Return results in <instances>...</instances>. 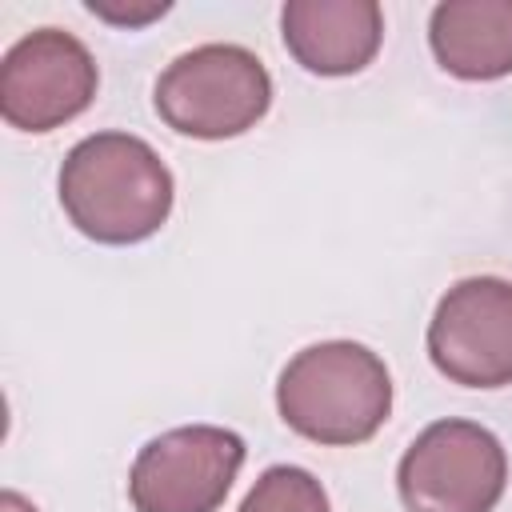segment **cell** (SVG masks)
<instances>
[{"label":"cell","instance_id":"6da1fadb","mask_svg":"<svg viewBox=\"0 0 512 512\" xmlns=\"http://www.w3.org/2000/svg\"><path fill=\"white\" fill-rule=\"evenodd\" d=\"M172 172L132 132L84 136L60 164V208L96 244H140L172 212Z\"/></svg>","mask_w":512,"mask_h":512},{"label":"cell","instance_id":"7a4b0ae2","mask_svg":"<svg viewBox=\"0 0 512 512\" xmlns=\"http://www.w3.org/2000/svg\"><path fill=\"white\" fill-rule=\"evenodd\" d=\"M280 420L328 448H352L380 432L392 412L384 360L356 340H324L296 352L276 380Z\"/></svg>","mask_w":512,"mask_h":512},{"label":"cell","instance_id":"3957f363","mask_svg":"<svg viewBox=\"0 0 512 512\" xmlns=\"http://www.w3.org/2000/svg\"><path fill=\"white\" fill-rule=\"evenodd\" d=\"M152 104L180 136L228 140L268 112L272 76L264 60L240 44H200L160 72Z\"/></svg>","mask_w":512,"mask_h":512},{"label":"cell","instance_id":"277c9868","mask_svg":"<svg viewBox=\"0 0 512 512\" xmlns=\"http://www.w3.org/2000/svg\"><path fill=\"white\" fill-rule=\"evenodd\" d=\"M504 484V444L472 420L428 424L396 468V488L408 512H492Z\"/></svg>","mask_w":512,"mask_h":512},{"label":"cell","instance_id":"5b68a950","mask_svg":"<svg viewBox=\"0 0 512 512\" xmlns=\"http://www.w3.org/2000/svg\"><path fill=\"white\" fill-rule=\"evenodd\" d=\"M244 464V440L216 424H188L148 440L128 472L136 512H216Z\"/></svg>","mask_w":512,"mask_h":512},{"label":"cell","instance_id":"8992f818","mask_svg":"<svg viewBox=\"0 0 512 512\" xmlns=\"http://www.w3.org/2000/svg\"><path fill=\"white\" fill-rule=\"evenodd\" d=\"M96 84L100 72L84 40L36 28L0 60V116L20 132H52L92 104Z\"/></svg>","mask_w":512,"mask_h":512},{"label":"cell","instance_id":"52a82bcc","mask_svg":"<svg viewBox=\"0 0 512 512\" xmlns=\"http://www.w3.org/2000/svg\"><path fill=\"white\" fill-rule=\"evenodd\" d=\"M428 356L452 384H512V280L468 276L452 284L428 320Z\"/></svg>","mask_w":512,"mask_h":512},{"label":"cell","instance_id":"ba28073f","mask_svg":"<svg viewBox=\"0 0 512 512\" xmlns=\"http://www.w3.org/2000/svg\"><path fill=\"white\" fill-rule=\"evenodd\" d=\"M280 36L300 68L352 76L376 60L384 12L376 0H292L280 8Z\"/></svg>","mask_w":512,"mask_h":512},{"label":"cell","instance_id":"9c48e42d","mask_svg":"<svg viewBox=\"0 0 512 512\" xmlns=\"http://www.w3.org/2000/svg\"><path fill=\"white\" fill-rule=\"evenodd\" d=\"M436 64L460 80L512 72V0H444L428 16Z\"/></svg>","mask_w":512,"mask_h":512},{"label":"cell","instance_id":"30bf717a","mask_svg":"<svg viewBox=\"0 0 512 512\" xmlns=\"http://www.w3.org/2000/svg\"><path fill=\"white\" fill-rule=\"evenodd\" d=\"M236 512H332V508L324 484L308 468L276 464L252 484V492Z\"/></svg>","mask_w":512,"mask_h":512},{"label":"cell","instance_id":"8fae6325","mask_svg":"<svg viewBox=\"0 0 512 512\" xmlns=\"http://www.w3.org/2000/svg\"><path fill=\"white\" fill-rule=\"evenodd\" d=\"M88 12L92 16H100V20H108V24H120V28H140V24H148V20H160L164 12H168V4L160 0V4H148V8H112V4H88Z\"/></svg>","mask_w":512,"mask_h":512},{"label":"cell","instance_id":"7c38bea8","mask_svg":"<svg viewBox=\"0 0 512 512\" xmlns=\"http://www.w3.org/2000/svg\"><path fill=\"white\" fill-rule=\"evenodd\" d=\"M0 512H36V504H28L20 492H4L0 496Z\"/></svg>","mask_w":512,"mask_h":512}]
</instances>
